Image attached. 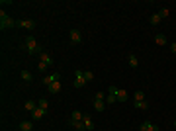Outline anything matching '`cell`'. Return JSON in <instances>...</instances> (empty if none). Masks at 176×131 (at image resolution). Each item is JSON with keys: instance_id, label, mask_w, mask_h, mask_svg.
<instances>
[{"instance_id": "1", "label": "cell", "mask_w": 176, "mask_h": 131, "mask_svg": "<svg viewBox=\"0 0 176 131\" xmlns=\"http://www.w3.org/2000/svg\"><path fill=\"white\" fill-rule=\"evenodd\" d=\"M24 47H25L28 53H37V55L41 53V47H39V43H37V39L33 35H28V37L24 39Z\"/></svg>"}, {"instance_id": "2", "label": "cell", "mask_w": 176, "mask_h": 131, "mask_svg": "<svg viewBox=\"0 0 176 131\" xmlns=\"http://www.w3.org/2000/svg\"><path fill=\"white\" fill-rule=\"evenodd\" d=\"M14 25H16V22H14V20L12 18H10V16L6 14V12H4V10H0V29H10V28H14Z\"/></svg>"}, {"instance_id": "3", "label": "cell", "mask_w": 176, "mask_h": 131, "mask_svg": "<svg viewBox=\"0 0 176 131\" xmlns=\"http://www.w3.org/2000/svg\"><path fill=\"white\" fill-rule=\"evenodd\" d=\"M72 86H74V88L86 86V78H84V72H82V71H76V72H74V82H72Z\"/></svg>"}, {"instance_id": "4", "label": "cell", "mask_w": 176, "mask_h": 131, "mask_svg": "<svg viewBox=\"0 0 176 131\" xmlns=\"http://www.w3.org/2000/svg\"><path fill=\"white\" fill-rule=\"evenodd\" d=\"M68 39H71V43L76 45V43H80V41H82V33H80L78 29H71V33H68Z\"/></svg>"}, {"instance_id": "5", "label": "cell", "mask_w": 176, "mask_h": 131, "mask_svg": "<svg viewBox=\"0 0 176 131\" xmlns=\"http://www.w3.org/2000/svg\"><path fill=\"white\" fill-rule=\"evenodd\" d=\"M18 28H24V29H35V22L33 20H20V22H16Z\"/></svg>"}, {"instance_id": "6", "label": "cell", "mask_w": 176, "mask_h": 131, "mask_svg": "<svg viewBox=\"0 0 176 131\" xmlns=\"http://www.w3.org/2000/svg\"><path fill=\"white\" fill-rule=\"evenodd\" d=\"M43 116H45V110H41V108H35L33 112H31V119H33V121H39V119H43Z\"/></svg>"}, {"instance_id": "7", "label": "cell", "mask_w": 176, "mask_h": 131, "mask_svg": "<svg viewBox=\"0 0 176 131\" xmlns=\"http://www.w3.org/2000/svg\"><path fill=\"white\" fill-rule=\"evenodd\" d=\"M67 123L71 125L72 129H76V131H86V127H84V123H82V121H72V119L68 118V119H67Z\"/></svg>"}, {"instance_id": "8", "label": "cell", "mask_w": 176, "mask_h": 131, "mask_svg": "<svg viewBox=\"0 0 176 131\" xmlns=\"http://www.w3.org/2000/svg\"><path fill=\"white\" fill-rule=\"evenodd\" d=\"M139 129H141V131H161V129L157 127V125H154V123H151V121H143Z\"/></svg>"}, {"instance_id": "9", "label": "cell", "mask_w": 176, "mask_h": 131, "mask_svg": "<svg viewBox=\"0 0 176 131\" xmlns=\"http://www.w3.org/2000/svg\"><path fill=\"white\" fill-rule=\"evenodd\" d=\"M39 59H41V63H45L47 67L53 65V57H51L49 53H45V51H41V53H39Z\"/></svg>"}, {"instance_id": "10", "label": "cell", "mask_w": 176, "mask_h": 131, "mask_svg": "<svg viewBox=\"0 0 176 131\" xmlns=\"http://www.w3.org/2000/svg\"><path fill=\"white\" fill-rule=\"evenodd\" d=\"M82 123H84V127H86V131H94V121H92V118H90V116H86V114H84Z\"/></svg>"}, {"instance_id": "11", "label": "cell", "mask_w": 176, "mask_h": 131, "mask_svg": "<svg viewBox=\"0 0 176 131\" xmlns=\"http://www.w3.org/2000/svg\"><path fill=\"white\" fill-rule=\"evenodd\" d=\"M127 63H129L131 69H137V67H139V59H137V55H133V53H129V57H127Z\"/></svg>"}, {"instance_id": "12", "label": "cell", "mask_w": 176, "mask_h": 131, "mask_svg": "<svg viewBox=\"0 0 176 131\" xmlns=\"http://www.w3.org/2000/svg\"><path fill=\"white\" fill-rule=\"evenodd\" d=\"M57 80H59V72H53V75H49V76L43 78V84L49 86V84H53V82H57Z\"/></svg>"}, {"instance_id": "13", "label": "cell", "mask_w": 176, "mask_h": 131, "mask_svg": "<svg viewBox=\"0 0 176 131\" xmlns=\"http://www.w3.org/2000/svg\"><path fill=\"white\" fill-rule=\"evenodd\" d=\"M47 88H49V92L51 94H59V92H61V82H53V84H49V86H47Z\"/></svg>"}, {"instance_id": "14", "label": "cell", "mask_w": 176, "mask_h": 131, "mask_svg": "<svg viewBox=\"0 0 176 131\" xmlns=\"http://www.w3.org/2000/svg\"><path fill=\"white\" fill-rule=\"evenodd\" d=\"M104 108H106V102L96 98V100H94V110H96V112H104Z\"/></svg>"}, {"instance_id": "15", "label": "cell", "mask_w": 176, "mask_h": 131, "mask_svg": "<svg viewBox=\"0 0 176 131\" xmlns=\"http://www.w3.org/2000/svg\"><path fill=\"white\" fill-rule=\"evenodd\" d=\"M154 43H157V45H166V43H168V39L164 37L162 33H158V35H154Z\"/></svg>"}, {"instance_id": "16", "label": "cell", "mask_w": 176, "mask_h": 131, "mask_svg": "<svg viewBox=\"0 0 176 131\" xmlns=\"http://www.w3.org/2000/svg\"><path fill=\"white\" fill-rule=\"evenodd\" d=\"M115 98H117V102H125V100H127V92L123 90V88H119L117 94H115Z\"/></svg>"}, {"instance_id": "17", "label": "cell", "mask_w": 176, "mask_h": 131, "mask_svg": "<svg viewBox=\"0 0 176 131\" xmlns=\"http://www.w3.org/2000/svg\"><path fill=\"white\" fill-rule=\"evenodd\" d=\"M33 129V121H22L20 123V131H31Z\"/></svg>"}, {"instance_id": "18", "label": "cell", "mask_w": 176, "mask_h": 131, "mask_svg": "<svg viewBox=\"0 0 176 131\" xmlns=\"http://www.w3.org/2000/svg\"><path fill=\"white\" fill-rule=\"evenodd\" d=\"M82 118H84V114L78 112V110H74V112L71 114V119H72V121H82Z\"/></svg>"}, {"instance_id": "19", "label": "cell", "mask_w": 176, "mask_h": 131, "mask_svg": "<svg viewBox=\"0 0 176 131\" xmlns=\"http://www.w3.org/2000/svg\"><path fill=\"white\" fill-rule=\"evenodd\" d=\"M24 108L28 110V112H33V110L37 108V102H35V100H28V102L24 104Z\"/></svg>"}, {"instance_id": "20", "label": "cell", "mask_w": 176, "mask_h": 131, "mask_svg": "<svg viewBox=\"0 0 176 131\" xmlns=\"http://www.w3.org/2000/svg\"><path fill=\"white\" fill-rule=\"evenodd\" d=\"M133 106H135L137 110H147V108H149V102H147V100H141V102H133Z\"/></svg>"}, {"instance_id": "21", "label": "cell", "mask_w": 176, "mask_h": 131, "mask_svg": "<svg viewBox=\"0 0 176 131\" xmlns=\"http://www.w3.org/2000/svg\"><path fill=\"white\" fill-rule=\"evenodd\" d=\"M22 78H24L25 82H31V80H33V75H31L29 71H25V69H24V71H22Z\"/></svg>"}, {"instance_id": "22", "label": "cell", "mask_w": 176, "mask_h": 131, "mask_svg": "<svg viewBox=\"0 0 176 131\" xmlns=\"http://www.w3.org/2000/svg\"><path fill=\"white\" fill-rule=\"evenodd\" d=\"M161 20H162V18H161V16H158V12H157V14L151 16V20H149V22H151L153 25H157V24H161Z\"/></svg>"}, {"instance_id": "23", "label": "cell", "mask_w": 176, "mask_h": 131, "mask_svg": "<svg viewBox=\"0 0 176 131\" xmlns=\"http://www.w3.org/2000/svg\"><path fill=\"white\" fill-rule=\"evenodd\" d=\"M133 98H135L133 102H141V100H145V92H143V90H137V92H135V96H133Z\"/></svg>"}, {"instance_id": "24", "label": "cell", "mask_w": 176, "mask_h": 131, "mask_svg": "<svg viewBox=\"0 0 176 131\" xmlns=\"http://www.w3.org/2000/svg\"><path fill=\"white\" fill-rule=\"evenodd\" d=\"M47 106H49V102H47L45 98H41V100H37V108H41V110H45V112H47Z\"/></svg>"}, {"instance_id": "25", "label": "cell", "mask_w": 176, "mask_h": 131, "mask_svg": "<svg viewBox=\"0 0 176 131\" xmlns=\"http://www.w3.org/2000/svg\"><path fill=\"white\" fill-rule=\"evenodd\" d=\"M84 78H86V82H92L94 80V72L92 71H84Z\"/></svg>"}, {"instance_id": "26", "label": "cell", "mask_w": 176, "mask_h": 131, "mask_svg": "<svg viewBox=\"0 0 176 131\" xmlns=\"http://www.w3.org/2000/svg\"><path fill=\"white\" fill-rule=\"evenodd\" d=\"M106 104H114V102H117V98H115V94H108L106 96V100H104Z\"/></svg>"}, {"instance_id": "27", "label": "cell", "mask_w": 176, "mask_h": 131, "mask_svg": "<svg viewBox=\"0 0 176 131\" xmlns=\"http://www.w3.org/2000/svg\"><path fill=\"white\" fill-rule=\"evenodd\" d=\"M168 8H161V12H158V16H161V18H168Z\"/></svg>"}, {"instance_id": "28", "label": "cell", "mask_w": 176, "mask_h": 131, "mask_svg": "<svg viewBox=\"0 0 176 131\" xmlns=\"http://www.w3.org/2000/svg\"><path fill=\"white\" fill-rule=\"evenodd\" d=\"M117 90H119V88H117L115 84H110V88H108V94H117Z\"/></svg>"}, {"instance_id": "29", "label": "cell", "mask_w": 176, "mask_h": 131, "mask_svg": "<svg viewBox=\"0 0 176 131\" xmlns=\"http://www.w3.org/2000/svg\"><path fill=\"white\" fill-rule=\"evenodd\" d=\"M106 96H108V94H104V92H96V98H98V100H106Z\"/></svg>"}, {"instance_id": "30", "label": "cell", "mask_w": 176, "mask_h": 131, "mask_svg": "<svg viewBox=\"0 0 176 131\" xmlns=\"http://www.w3.org/2000/svg\"><path fill=\"white\" fill-rule=\"evenodd\" d=\"M37 69H39V71H45V69H47V65H45V63H41V61H39V65H37Z\"/></svg>"}, {"instance_id": "31", "label": "cell", "mask_w": 176, "mask_h": 131, "mask_svg": "<svg viewBox=\"0 0 176 131\" xmlns=\"http://www.w3.org/2000/svg\"><path fill=\"white\" fill-rule=\"evenodd\" d=\"M170 51H172V53H176V41H174V43H170Z\"/></svg>"}, {"instance_id": "32", "label": "cell", "mask_w": 176, "mask_h": 131, "mask_svg": "<svg viewBox=\"0 0 176 131\" xmlns=\"http://www.w3.org/2000/svg\"><path fill=\"white\" fill-rule=\"evenodd\" d=\"M174 127H176V121H174Z\"/></svg>"}]
</instances>
